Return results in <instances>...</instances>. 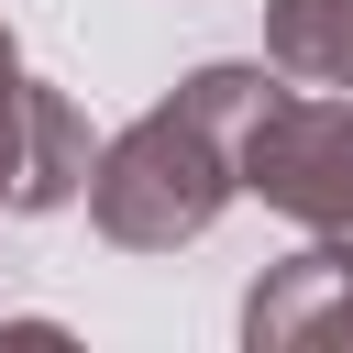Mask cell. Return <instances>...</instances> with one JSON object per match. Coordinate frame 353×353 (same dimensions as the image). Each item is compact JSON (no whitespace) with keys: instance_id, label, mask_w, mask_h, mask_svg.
<instances>
[{"instance_id":"obj_1","label":"cell","mask_w":353,"mask_h":353,"mask_svg":"<svg viewBox=\"0 0 353 353\" xmlns=\"http://www.w3.org/2000/svg\"><path fill=\"white\" fill-rule=\"evenodd\" d=\"M276 88V66H199L176 99H154L143 121H121L99 154H88V221H99V243H121V254H176V243H199L232 199H243V165H232V143H243V121H254V99Z\"/></svg>"},{"instance_id":"obj_2","label":"cell","mask_w":353,"mask_h":353,"mask_svg":"<svg viewBox=\"0 0 353 353\" xmlns=\"http://www.w3.org/2000/svg\"><path fill=\"white\" fill-rule=\"evenodd\" d=\"M232 165H243V199H265L276 221H298L320 254L353 265V99H342V88L276 77V88L254 99Z\"/></svg>"},{"instance_id":"obj_3","label":"cell","mask_w":353,"mask_h":353,"mask_svg":"<svg viewBox=\"0 0 353 353\" xmlns=\"http://www.w3.org/2000/svg\"><path fill=\"white\" fill-rule=\"evenodd\" d=\"M77 188H88V121H77V99H66L55 77L22 66V44H11V22H0V210L44 221V210H66Z\"/></svg>"},{"instance_id":"obj_4","label":"cell","mask_w":353,"mask_h":353,"mask_svg":"<svg viewBox=\"0 0 353 353\" xmlns=\"http://www.w3.org/2000/svg\"><path fill=\"white\" fill-rule=\"evenodd\" d=\"M243 342L254 353H342L353 342V265L342 254H287V265H265L254 276V298H243Z\"/></svg>"},{"instance_id":"obj_5","label":"cell","mask_w":353,"mask_h":353,"mask_svg":"<svg viewBox=\"0 0 353 353\" xmlns=\"http://www.w3.org/2000/svg\"><path fill=\"white\" fill-rule=\"evenodd\" d=\"M265 66L353 99V0H265Z\"/></svg>"}]
</instances>
